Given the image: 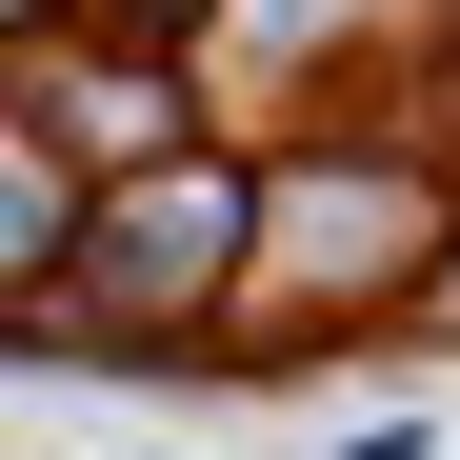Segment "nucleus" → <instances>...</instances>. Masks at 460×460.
<instances>
[{"label": "nucleus", "instance_id": "nucleus-1", "mask_svg": "<svg viewBox=\"0 0 460 460\" xmlns=\"http://www.w3.org/2000/svg\"><path fill=\"white\" fill-rule=\"evenodd\" d=\"M81 261H101V300H181V280L220 261V181H140V200H101Z\"/></svg>", "mask_w": 460, "mask_h": 460}]
</instances>
